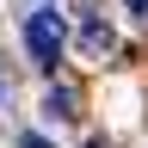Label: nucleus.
I'll return each instance as SVG.
<instances>
[{
    "instance_id": "obj_5",
    "label": "nucleus",
    "mask_w": 148,
    "mask_h": 148,
    "mask_svg": "<svg viewBox=\"0 0 148 148\" xmlns=\"http://www.w3.org/2000/svg\"><path fill=\"white\" fill-rule=\"evenodd\" d=\"M6 92H12V80H6V68H0V99H6Z\"/></svg>"
},
{
    "instance_id": "obj_1",
    "label": "nucleus",
    "mask_w": 148,
    "mask_h": 148,
    "mask_svg": "<svg viewBox=\"0 0 148 148\" xmlns=\"http://www.w3.org/2000/svg\"><path fill=\"white\" fill-rule=\"evenodd\" d=\"M25 49L37 68H56V56H62V18H56V6H37L25 18Z\"/></svg>"
},
{
    "instance_id": "obj_3",
    "label": "nucleus",
    "mask_w": 148,
    "mask_h": 148,
    "mask_svg": "<svg viewBox=\"0 0 148 148\" xmlns=\"http://www.w3.org/2000/svg\"><path fill=\"white\" fill-rule=\"evenodd\" d=\"M43 111H49V117H74V92H68V86H49Z\"/></svg>"
},
{
    "instance_id": "obj_2",
    "label": "nucleus",
    "mask_w": 148,
    "mask_h": 148,
    "mask_svg": "<svg viewBox=\"0 0 148 148\" xmlns=\"http://www.w3.org/2000/svg\"><path fill=\"white\" fill-rule=\"evenodd\" d=\"M80 49H86V56H111V49H117V37H111V25H99V18H86V25H80Z\"/></svg>"
},
{
    "instance_id": "obj_4",
    "label": "nucleus",
    "mask_w": 148,
    "mask_h": 148,
    "mask_svg": "<svg viewBox=\"0 0 148 148\" xmlns=\"http://www.w3.org/2000/svg\"><path fill=\"white\" fill-rule=\"evenodd\" d=\"M123 6H130V12H136V18H148V0H123Z\"/></svg>"
}]
</instances>
